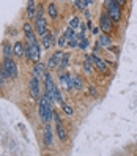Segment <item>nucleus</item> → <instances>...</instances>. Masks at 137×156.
<instances>
[{"label": "nucleus", "mask_w": 137, "mask_h": 156, "mask_svg": "<svg viewBox=\"0 0 137 156\" xmlns=\"http://www.w3.org/2000/svg\"><path fill=\"white\" fill-rule=\"evenodd\" d=\"M29 95L32 99H40V79L32 76L29 80Z\"/></svg>", "instance_id": "8"}, {"label": "nucleus", "mask_w": 137, "mask_h": 156, "mask_svg": "<svg viewBox=\"0 0 137 156\" xmlns=\"http://www.w3.org/2000/svg\"><path fill=\"white\" fill-rule=\"evenodd\" d=\"M0 74H2L3 79H16L17 77V66L16 63L11 60V57H5L3 63H2V68H0Z\"/></svg>", "instance_id": "3"}, {"label": "nucleus", "mask_w": 137, "mask_h": 156, "mask_svg": "<svg viewBox=\"0 0 137 156\" xmlns=\"http://www.w3.org/2000/svg\"><path fill=\"white\" fill-rule=\"evenodd\" d=\"M13 54L16 57H24V44L21 43V41H16L14 43V46H13Z\"/></svg>", "instance_id": "21"}, {"label": "nucleus", "mask_w": 137, "mask_h": 156, "mask_svg": "<svg viewBox=\"0 0 137 156\" xmlns=\"http://www.w3.org/2000/svg\"><path fill=\"white\" fill-rule=\"evenodd\" d=\"M43 142H44V147H51L52 142H54V134H52L51 123H44V128H43Z\"/></svg>", "instance_id": "9"}, {"label": "nucleus", "mask_w": 137, "mask_h": 156, "mask_svg": "<svg viewBox=\"0 0 137 156\" xmlns=\"http://www.w3.org/2000/svg\"><path fill=\"white\" fill-rule=\"evenodd\" d=\"M91 33H93V35H98V33H99V29H98V27H95V29L91 30Z\"/></svg>", "instance_id": "37"}, {"label": "nucleus", "mask_w": 137, "mask_h": 156, "mask_svg": "<svg viewBox=\"0 0 137 156\" xmlns=\"http://www.w3.org/2000/svg\"><path fill=\"white\" fill-rule=\"evenodd\" d=\"M52 120L55 122V126H58V125H63V123H61V120H60V114H58L57 111H54V114H52Z\"/></svg>", "instance_id": "29"}, {"label": "nucleus", "mask_w": 137, "mask_h": 156, "mask_svg": "<svg viewBox=\"0 0 137 156\" xmlns=\"http://www.w3.org/2000/svg\"><path fill=\"white\" fill-rule=\"evenodd\" d=\"M36 6H35V2L33 0H29V2H27V14H29V17L30 19H33L35 21V17H36Z\"/></svg>", "instance_id": "22"}, {"label": "nucleus", "mask_w": 137, "mask_h": 156, "mask_svg": "<svg viewBox=\"0 0 137 156\" xmlns=\"http://www.w3.org/2000/svg\"><path fill=\"white\" fill-rule=\"evenodd\" d=\"M57 44H58V48H60V49H63L65 46H68V38H66V35H65V33H61V35L58 36Z\"/></svg>", "instance_id": "25"}, {"label": "nucleus", "mask_w": 137, "mask_h": 156, "mask_svg": "<svg viewBox=\"0 0 137 156\" xmlns=\"http://www.w3.org/2000/svg\"><path fill=\"white\" fill-rule=\"evenodd\" d=\"M24 33H25V43H35L36 40V33L33 30V27L30 22H24Z\"/></svg>", "instance_id": "12"}, {"label": "nucleus", "mask_w": 137, "mask_h": 156, "mask_svg": "<svg viewBox=\"0 0 137 156\" xmlns=\"http://www.w3.org/2000/svg\"><path fill=\"white\" fill-rule=\"evenodd\" d=\"M38 112H40V118H41V122H43V123H51V122H52L54 109H52V103L49 101V98L46 96V93L40 96Z\"/></svg>", "instance_id": "1"}, {"label": "nucleus", "mask_w": 137, "mask_h": 156, "mask_svg": "<svg viewBox=\"0 0 137 156\" xmlns=\"http://www.w3.org/2000/svg\"><path fill=\"white\" fill-rule=\"evenodd\" d=\"M11 54H13V48H11V44L5 43V44H3V55H5V57H11Z\"/></svg>", "instance_id": "28"}, {"label": "nucleus", "mask_w": 137, "mask_h": 156, "mask_svg": "<svg viewBox=\"0 0 137 156\" xmlns=\"http://www.w3.org/2000/svg\"><path fill=\"white\" fill-rule=\"evenodd\" d=\"M88 93L91 96H98V91H96V87L95 85H88Z\"/></svg>", "instance_id": "33"}, {"label": "nucleus", "mask_w": 137, "mask_h": 156, "mask_svg": "<svg viewBox=\"0 0 137 156\" xmlns=\"http://www.w3.org/2000/svg\"><path fill=\"white\" fill-rule=\"evenodd\" d=\"M99 29L103 30V33H112L114 30V21L106 11H103L99 16Z\"/></svg>", "instance_id": "6"}, {"label": "nucleus", "mask_w": 137, "mask_h": 156, "mask_svg": "<svg viewBox=\"0 0 137 156\" xmlns=\"http://www.w3.org/2000/svg\"><path fill=\"white\" fill-rule=\"evenodd\" d=\"M68 27H71V29H77V27H80V19H79V17L77 16H74V17H72V19L69 21V24H68Z\"/></svg>", "instance_id": "27"}, {"label": "nucleus", "mask_w": 137, "mask_h": 156, "mask_svg": "<svg viewBox=\"0 0 137 156\" xmlns=\"http://www.w3.org/2000/svg\"><path fill=\"white\" fill-rule=\"evenodd\" d=\"M82 68L87 74H93V62H91V54H87L84 62H82Z\"/></svg>", "instance_id": "14"}, {"label": "nucleus", "mask_w": 137, "mask_h": 156, "mask_svg": "<svg viewBox=\"0 0 137 156\" xmlns=\"http://www.w3.org/2000/svg\"><path fill=\"white\" fill-rule=\"evenodd\" d=\"M98 43H99V46L101 48H111L112 46V38L109 36V33H103V35H99L98 36Z\"/></svg>", "instance_id": "15"}, {"label": "nucleus", "mask_w": 137, "mask_h": 156, "mask_svg": "<svg viewBox=\"0 0 137 156\" xmlns=\"http://www.w3.org/2000/svg\"><path fill=\"white\" fill-rule=\"evenodd\" d=\"M43 5H38V6H36V17H35V19H38V17H43Z\"/></svg>", "instance_id": "32"}, {"label": "nucleus", "mask_w": 137, "mask_h": 156, "mask_svg": "<svg viewBox=\"0 0 137 156\" xmlns=\"http://www.w3.org/2000/svg\"><path fill=\"white\" fill-rule=\"evenodd\" d=\"M55 131H57V137H58L60 142H66L68 140V133H66V129H65V126H63V125H58L55 128Z\"/></svg>", "instance_id": "19"}, {"label": "nucleus", "mask_w": 137, "mask_h": 156, "mask_svg": "<svg viewBox=\"0 0 137 156\" xmlns=\"http://www.w3.org/2000/svg\"><path fill=\"white\" fill-rule=\"evenodd\" d=\"M84 14H85V17H87V19H90L91 13H90V10H88V8H85V10H84Z\"/></svg>", "instance_id": "35"}, {"label": "nucleus", "mask_w": 137, "mask_h": 156, "mask_svg": "<svg viewBox=\"0 0 137 156\" xmlns=\"http://www.w3.org/2000/svg\"><path fill=\"white\" fill-rule=\"evenodd\" d=\"M41 43H43V48L44 49H51L54 44H55V36H54L51 32H46L41 36Z\"/></svg>", "instance_id": "13"}, {"label": "nucleus", "mask_w": 137, "mask_h": 156, "mask_svg": "<svg viewBox=\"0 0 137 156\" xmlns=\"http://www.w3.org/2000/svg\"><path fill=\"white\" fill-rule=\"evenodd\" d=\"M71 84H72V88H76V90L84 88V80H82L79 74H71Z\"/></svg>", "instance_id": "17"}, {"label": "nucleus", "mask_w": 137, "mask_h": 156, "mask_svg": "<svg viewBox=\"0 0 137 156\" xmlns=\"http://www.w3.org/2000/svg\"><path fill=\"white\" fill-rule=\"evenodd\" d=\"M69 58H71V55L69 54H63V57H61V60H60V63H58V71H66V68H68V65H69Z\"/></svg>", "instance_id": "20"}, {"label": "nucleus", "mask_w": 137, "mask_h": 156, "mask_svg": "<svg viewBox=\"0 0 137 156\" xmlns=\"http://www.w3.org/2000/svg\"><path fill=\"white\" fill-rule=\"evenodd\" d=\"M46 66L44 63H40V62H36L35 63V66L32 69V76H36V77H40V76H44V73H46Z\"/></svg>", "instance_id": "16"}, {"label": "nucleus", "mask_w": 137, "mask_h": 156, "mask_svg": "<svg viewBox=\"0 0 137 156\" xmlns=\"http://www.w3.org/2000/svg\"><path fill=\"white\" fill-rule=\"evenodd\" d=\"M68 46L71 49H76L77 46H79V35L76 33V35H72L71 38H68Z\"/></svg>", "instance_id": "24"}, {"label": "nucleus", "mask_w": 137, "mask_h": 156, "mask_svg": "<svg viewBox=\"0 0 137 156\" xmlns=\"http://www.w3.org/2000/svg\"><path fill=\"white\" fill-rule=\"evenodd\" d=\"M24 55L29 62H40V57H41V46L38 41L35 43H25L24 44Z\"/></svg>", "instance_id": "2"}, {"label": "nucleus", "mask_w": 137, "mask_h": 156, "mask_svg": "<svg viewBox=\"0 0 137 156\" xmlns=\"http://www.w3.org/2000/svg\"><path fill=\"white\" fill-rule=\"evenodd\" d=\"M47 13H49L51 19H57V17H58V8H57V5H55V3H49Z\"/></svg>", "instance_id": "23"}, {"label": "nucleus", "mask_w": 137, "mask_h": 156, "mask_svg": "<svg viewBox=\"0 0 137 156\" xmlns=\"http://www.w3.org/2000/svg\"><path fill=\"white\" fill-rule=\"evenodd\" d=\"M91 62H93V66L99 73H103L104 76H111V69H109V65L106 63V60H103L101 57H98L96 54H91Z\"/></svg>", "instance_id": "7"}, {"label": "nucleus", "mask_w": 137, "mask_h": 156, "mask_svg": "<svg viewBox=\"0 0 137 156\" xmlns=\"http://www.w3.org/2000/svg\"><path fill=\"white\" fill-rule=\"evenodd\" d=\"M58 80H60L61 87L65 88V90H68V91H71V90H72L71 74H69V73H66V71H58Z\"/></svg>", "instance_id": "10"}, {"label": "nucleus", "mask_w": 137, "mask_h": 156, "mask_svg": "<svg viewBox=\"0 0 137 156\" xmlns=\"http://www.w3.org/2000/svg\"><path fill=\"white\" fill-rule=\"evenodd\" d=\"M61 111L65 112L68 117L74 115V109H72V106H69V104H66V103H63V104H61Z\"/></svg>", "instance_id": "26"}, {"label": "nucleus", "mask_w": 137, "mask_h": 156, "mask_svg": "<svg viewBox=\"0 0 137 156\" xmlns=\"http://www.w3.org/2000/svg\"><path fill=\"white\" fill-rule=\"evenodd\" d=\"M87 29H88V25H87V24H80V32H82V33H85Z\"/></svg>", "instance_id": "34"}, {"label": "nucleus", "mask_w": 137, "mask_h": 156, "mask_svg": "<svg viewBox=\"0 0 137 156\" xmlns=\"http://www.w3.org/2000/svg\"><path fill=\"white\" fill-rule=\"evenodd\" d=\"M74 5H76V8L77 10H80V11H84L85 10V5H84V2H82V0H74Z\"/></svg>", "instance_id": "30"}, {"label": "nucleus", "mask_w": 137, "mask_h": 156, "mask_svg": "<svg viewBox=\"0 0 137 156\" xmlns=\"http://www.w3.org/2000/svg\"><path fill=\"white\" fill-rule=\"evenodd\" d=\"M82 2H84V5H85V6H88V5L93 3V0H82Z\"/></svg>", "instance_id": "36"}, {"label": "nucleus", "mask_w": 137, "mask_h": 156, "mask_svg": "<svg viewBox=\"0 0 137 156\" xmlns=\"http://www.w3.org/2000/svg\"><path fill=\"white\" fill-rule=\"evenodd\" d=\"M44 85H46V96L49 98V101L52 103V101H55V82H54V79H52V74L51 73H47L46 71L44 73Z\"/></svg>", "instance_id": "5"}, {"label": "nucleus", "mask_w": 137, "mask_h": 156, "mask_svg": "<svg viewBox=\"0 0 137 156\" xmlns=\"http://www.w3.org/2000/svg\"><path fill=\"white\" fill-rule=\"evenodd\" d=\"M65 35H66V38H71L72 35H76V30H74V29H71V27H66Z\"/></svg>", "instance_id": "31"}, {"label": "nucleus", "mask_w": 137, "mask_h": 156, "mask_svg": "<svg viewBox=\"0 0 137 156\" xmlns=\"http://www.w3.org/2000/svg\"><path fill=\"white\" fill-rule=\"evenodd\" d=\"M117 2H118V3H120L121 6H123V5H126V0H117Z\"/></svg>", "instance_id": "38"}, {"label": "nucleus", "mask_w": 137, "mask_h": 156, "mask_svg": "<svg viewBox=\"0 0 137 156\" xmlns=\"http://www.w3.org/2000/svg\"><path fill=\"white\" fill-rule=\"evenodd\" d=\"M88 46H90V41H88V38L85 36V33H79V46L77 48L80 49V51H87L88 49Z\"/></svg>", "instance_id": "18"}, {"label": "nucleus", "mask_w": 137, "mask_h": 156, "mask_svg": "<svg viewBox=\"0 0 137 156\" xmlns=\"http://www.w3.org/2000/svg\"><path fill=\"white\" fill-rule=\"evenodd\" d=\"M104 8L114 22L121 21V5L117 0H104Z\"/></svg>", "instance_id": "4"}, {"label": "nucleus", "mask_w": 137, "mask_h": 156, "mask_svg": "<svg viewBox=\"0 0 137 156\" xmlns=\"http://www.w3.org/2000/svg\"><path fill=\"white\" fill-rule=\"evenodd\" d=\"M35 29L38 36H43L46 32H49V24L44 17H38V19H35Z\"/></svg>", "instance_id": "11"}]
</instances>
